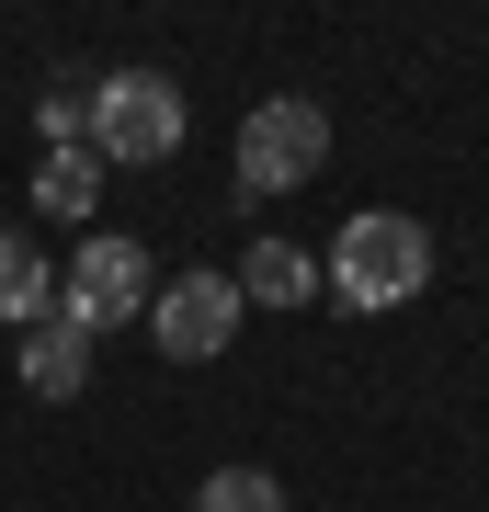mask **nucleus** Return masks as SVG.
<instances>
[{"instance_id": "1", "label": "nucleus", "mask_w": 489, "mask_h": 512, "mask_svg": "<svg viewBox=\"0 0 489 512\" xmlns=\"http://www.w3.org/2000/svg\"><path fill=\"white\" fill-rule=\"evenodd\" d=\"M319 285L342 296V308H410V296L433 285V228L399 217V205H364V217H342Z\"/></svg>"}, {"instance_id": "2", "label": "nucleus", "mask_w": 489, "mask_h": 512, "mask_svg": "<svg viewBox=\"0 0 489 512\" xmlns=\"http://www.w3.org/2000/svg\"><path fill=\"white\" fill-rule=\"evenodd\" d=\"M182 148V80L171 69H103L91 80V160L103 171H148Z\"/></svg>"}, {"instance_id": "3", "label": "nucleus", "mask_w": 489, "mask_h": 512, "mask_svg": "<svg viewBox=\"0 0 489 512\" xmlns=\"http://www.w3.org/2000/svg\"><path fill=\"white\" fill-rule=\"evenodd\" d=\"M319 160H330V114L308 92H273L239 114V194H296L319 183Z\"/></svg>"}, {"instance_id": "4", "label": "nucleus", "mask_w": 489, "mask_h": 512, "mask_svg": "<svg viewBox=\"0 0 489 512\" xmlns=\"http://www.w3.org/2000/svg\"><path fill=\"white\" fill-rule=\"evenodd\" d=\"M148 274H160V262H148L137 239H114V228H91V239H80V262H69V285H57V308H69L80 330H114V319H137L148 296H160V285H148Z\"/></svg>"}, {"instance_id": "5", "label": "nucleus", "mask_w": 489, "mask_h": 512, "mask_svg": "<svg viewBox=\"0 0 489 512\" xmlns=\"http://www.w3.org/2000/svg\"><path fill=\"white\" fill-rule=\"evenodd\" d=\"M239 319H251V308H239L228 274H171L160 296H148V330H160L171 365H217V353L239 342Z\"/></svg>"}, {"instance_id": "6", "label": "nucleus", "mask_w": 489, "mask_h": 512, "mask_svg": "<svg viewBox=\"0 0 489 512\" xmlns=\"http://www.w3.org/2000/svg\"><path fill=\"white\" fill-rule=\"evenodd\" d=\"M23 387H35V399H80L91 387V330L69 319V308H46L35 330H23V365H12Z\"/></svg>"}, {"instance_id": "7", "label": "nucleus", "mask_w": 489, "mask_h": 512, "mask_svg": "<svg viewBox=\"0 0 489 512\" xmlns=\"http://www.w3.org/2000/svg\"><path fill=\"white\" fill-rule=\"evenodd\" d=\"M228 285H239V308H308V296H319V262L296 251V239H251Z\"/></svg>"}, {"instance_id": "8", "label": "nucleus", "mask_w": 489, "mask_h": 512, "mask_svg": "<svg viewBox=\"0 0 489 512\" xmlns=\"http://www.w3.org/2000/svg\"><path fill=\"white\" fill-rule=\"evenodd\" d=\"M46 308H57V274H46V251H35L23 228H0V319H23V330H35Z\"/></svg>"}, {"instance_id": "9", "label": "nucleus", "mask_w": 489, "mask_h": 512, "mask_svg": "<svg viewBox=\"0 0 489 512\" xmlns=\"http://www.w3.org/2000/svg\"><path fill=\"white\" fill-rule=\"evenodd\" d=\"M35 205L46 217H91V205H103V160H91V148H46L35 160Z\"/></svg>"}, {"instance_id": "10", "label": "nucleus", "mask_w": 489, "mask_h": 512, "mask_svg": "<svg viewBox=\"0 0 489 512\" xmlns=\"http://www.w3.org/2000/svg\"><path fill=\"white\" fill-rule=\"evenodd\" d=\"M194 512H285V490H273L262 467H217V478L194 490Z\"/></svg>"}]
</instances>
